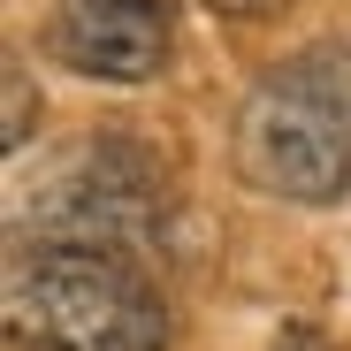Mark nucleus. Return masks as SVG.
I'll use <instances>...</instances> for the list:
<instances>
[{
    "instance_id": "nucleus-1",
    "label": "nucleus",
    "mask_w": 351,
    "mask_h": 351,
    "mask_svg": "<svg viewBox=\"0 0 351 351\" xmlns=\"http://www.w3.org/2000/svg\"><path fill=\"white\" fill-rule=\"evenodd\" d=\"M245 184L290 206L351 199V38H321L275 62L237 107Z\"/></svg>"
},
{
    "instance_id": "nucleus-2",
    "label": "nucleus",
    "mask_w": 351,
    "mask_h": 351,
    "mask_svg": "<svg viewBox=\"0 0 351 351\" xmlns=\"http://www.w3.org/2000/svg\"><path fill=\"white\" fill-rule=\"evenodd\" d=\"M8 343L16 351H168V306L130 252L38 237L8 260Z\"/></svg>"
},
{
    "instance_id": "nucleus-3",
    "label": "nucleus",
    "mask_w": 351,
    "mask_h": 351,
    "mask_svg": "<svg viewBox=\"0 0 351 351\" xmlns=\"http://www.w3.org/2000/svg\"><path fill=\"white\" fill-rule=\"evenodd\" d=\"M38 229L62 245H99V252H145L168 229V191L160 176L123 145V138H92L38 199Z\"/></svg>"
},
{
    "instance_id": "nucleus-4",
    "label": "nucleus",
    "mask_w": 351,
    "mask_h": 351,
    "mask_svg": "<svg viewBox=\"0 0 351 351\" xmlns=\"http://www.w3.org/2000/svg\"><path fill=\"white\" fill-rule=\"evenodd\" d=\"M176 46L168 0H53L46 53L92 84H145Z\"/></svg>"
},
{
    "instance_id": "nucleus-5",
    "label": "nucleus",
    "mask_w": 351,
    "mask_h": 351,
    "mask_svg": "<svg viewBox=\"0 0 351 351\" xmlns=\"http://www.w3.org/2000/svg\"><path fill=\"white\" fill-rule=\"evenodd\" d=\"M31 145V77L8 62V153H23Z\"/></svg>"
}]
</instances>
